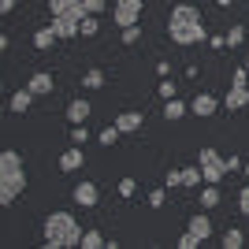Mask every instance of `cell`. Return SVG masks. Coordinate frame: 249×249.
<instances>
[{
    "label": "cell",
    "instance_id": "12",
    "mask_svg": "<svg viewBox=\"0 0 249 249\" xmlns=\"http://www.w3.org/2000/svg\"><path fill=\"white\" fill-rule=\"evenodd\" d=\"M89 115H93V104L86 101V97H74V101L67 104V119H71V123H86Z\"/></svg>",
    "mask_w": 249,
    "mask_h": 249
},
{
    "label": "cell",
    "instance_id": "25",
    "mask_svg": "<svg viewBox=\"0 0 249 249\" xmlns=\"http://www.w3.org/2000/svg\"><path fill=\"white\" fill-rule=\"evenodd\" d=\"M89 142V130H86V123H74L71 126V145H86Z\"/></svg>",
    "mask_w": 249,
    "mask_h": 249
},
{
    "label": "cell",
    "instance_id": "43",
    "mask_svg": "<svg viewBox=\"0 0 249 249\" xmlns=\"http://www.w3.org/2000/svg\"><path fill=\"white\" fill-rule=\"evenodd\" d=\"M246 67H249V56H246Z\"/></svg>",
    "mask_w": 249,
    "mask_h": 249
},
{
    "label": "cell",
    "instance_id": "9",
    "mask_svg": "<svg viewBox=\"0 0 249 249\" xmlns=\"http://www.w3.org/2000/svg\"><path fill=\"white\" fill-rule=\"evenodd\" d=\"M97 197H101V190H97V182H89V178H82L78 186H74V205H82V208H93Z\"/></svg>",
    "mask_w": 249,
    "mask_h": 249
},
{
    "label": "cell",
    "instance_id": "4",
    "mask_svg": "<svg viewBox=\"0 0 249 249\" xmlns=\"http://www.w3.org/2000/svg\"><path fill=\"white\" fill-rule=\"evenodd\" d=\"M197 164H201V175H205V182H216V186H219V178L227 175V160H223L216 149H201Z\"/></svg>",
    "mask_w": 249,
    "mask_h": 249
},
{
    "label": "cell",
    "instance_id": "32",
    "mask_svg": "<svg viewBox=\"0 0 249 249\" xmlns=\"http://www.w3.org/2000/svg\"><path fill=\"white\" fill-rule=\"evenodd\" d=\"M238 212H242V216L249 219V186H246V190L238 194Z\"/></svg>",
    "mask_w": 249,
    "mask_h": 249
},
{
    "label": "cell",
    "instance_id": "27",
    "mask_svg": "<svg viewBox=\"0 0 249 249\" xmlns=\"http://www.w3.org/2000/svg\"><path fill=\"white\" fill-rule=\"evenodd\" d=\"M97 30H101V22H97V15H86V19H82V37H93Z\"/></svg>",
    "mask_w": 249,
    "mask_h": 249
},
{
    "label": "cell",
    "instance_id": "40",
    "mask_svg": "<svg viewBox=\"0 0 249 249\" xmlns=\"http://www.w3.org/2000/svg\"><path fill=\"white\" fill-rule=\"evenodd\" d=\"M234 82H249V67H238V71H234Z\"/></svg>",
    "mask_w": 249,
    "mask_h": 249
},
{
    "label": "cell",
    "instance_id": "36",
    "mask_svg": "<svg viewBox=\"0 0 249 249\" xmlns=\"http://www.w3.org/2000/svg\"><path fill=\"white\" fill-rule=\"evenodd\" d=\"M242 167H246V160H242V156H234V153H231V156H227V171H242Z\"/></svg>",
    "mask_w": 249,
    "mask_h": 249
},
{
    "label": "cell",
    "instance_id": "18",
    "mask_svg": "<svg viewBox=\"0 0 249 249\" xmlns=\"http://www.w3.org/2000/svg\"><path fill=\"white\" fill-rule=\"evenodd\" d=\"M186 112H190V108H186L182 101H178V97H171V101L164 104V119H167V123H171V119H182Z\"/></svg>",
    "mask_w": 249,
    "mask_h": 249
},
{
    "label": "cell",
    "instance_id": "7",
    "mask_svg": "<svg viewBox=\"0 0 249 249\" xmlns=\"http://www.w3.org/2000/svg\"><path fill=\"white\" fill-rule=\"evenodd\" d=\"M223 104H227V112H238V108H246L249 104V82H231L227 97H223Z\"/></svg>",
    "mask_w": 249,
    "mask_h": 249
},
{
    "label": "cell",
    "instance_id": "6",
    "mask_svg": "<svg viewBox=\"0 0 249 249\" xmlns=\"http://www.w3.org/2000/svg\"><path fill=\"white\" fill-rule=\"evenodd\" d=\"M52 30H56L60 41L78 37V34H82V19H78V15H52Z\"/></svg>",
    "mask_w": 249,
    "mask_h": 249
},
{
    "label": "cell",
    "instance_id": "10",
    "mask_svg": "<svg viewBox=\"0 0 249 249\" xmlns=\"http://www.w3.org/2000/svg\"><path fill=\"white\" fill-rule=\"evenodd\" d=\"M82 164H86V156H82V145H71V149H63V156H60V171H82Z\"/></svg>",
    "mask_w": 249,
    "mask_h": 249
},
{
    "label": "cell",
    "instance_id": "16",
    "mask_svg": "<svg viewBox=\"0 0 249 249\" xmlns=\"http://www.w3.org/2000/svg\"><path fill=\"white\" fill-rule=\"evenodd\" d=\"M30 104H34V89H30V86H22V89H19V93H11V112H30Z\"/></svg>",
    "mask_w": 249,
    "mask_h": 249
},
{
    "label": "cell",
    "instance_id": "37",
    "mask_svg": "<svg viewBox=\"0 0 249 249\" xmlns=\"http://www.w3.org/2000/svg\"><path fill=\"white\" fill-rule=\"evenodd\" d=\"M208 45H212V49H223V45H227V37H223V34H212V37H208Z\"/></svg>",
    "mask_w": 249,
    "mask_h": 249
},
{
    "label": "cell",
    "instance_id": "30",
    "mask_svg": "<svg viewBox=\"0 0 249 249\" xmlns=\"http://www.w3.org/2000/svg\"><path fill=\"white\" fill-rule=\"evenodd\" d=\"M134 190H138L134 178H123V182H119V197H134Z\"/></svg>",
    "mask_w": 249,
    "mask_h": 249
},
{
    "label": "cell",
    "instance_id": "21",
    "mask_svg": "<svg viewBox=\"0 0 249 249\" xmlns=\"http://www.w3.org/2000/svg\"><path fill=\"white\" fill-rule=\"evenodd\" d=\"M82 86H86V89H101V86H104V71H101V67H89V71L82 74Z\"/></svg>",
    "mask_w": 249,
    "mask_h": 249
},
{
    "label": "cell",
    "instance_id": "34",
    "mask_svg": "<svg viewBox=\"0 0 249 249\" xmlns=\"http://www.w3.org/2000/svg\"><path fill=\"white\" fill-rule=\"evenodd\" d=\"M104 4H108V0H86V11H89V15H101Z\"/></svg>",
    "mask_w": 249,
    "mask_h": 249
},
{
    "label": "cell",
    "instance_id": "19",
    "mask_svg": "<svg viewBox=\"0 0 249 249\" xmlns=\"http://www.w3.org/2000/svg\"><path fill=\"white\" fill-rule=\"evenodd\" d=\"M216 205H219L216 182H205V186H201V208H216Z\"/></svg>",
    "mask_w": 249,
    "mask_h": 249
},
{
    "label": "cell",
    "instance_id": "15",
    "mask_svg": "<svg viewBox=\"0 0 249 249\" xmlns=\"http://www.w3.org/2000/svg\"><path fill=\"white\" fill-rule=\"evenodd\" d=\"M186 231H194V234H197L201 242L208 238V234H212V219L205 216V212H197V216H190V223H186Z\"/></svg>",
    "mask_w": 249,
    "mask_h": 249
},
{
    "label": "cell",
    "instance_id": "3",
    "mask_svg": "<svg viewBox=\"0 0 249 249\" xmlns=\"http://www.w3.org/2000/svg\"><path fill=\"white\" fill-rule=\"evenodd\" d=\"M26 190V171H22V156L15 149L0 153V205H11Z\"/></svg>",
    "mask_w": 249,
    "mask_h": 249
},
{
    "label": "cell",
    "instance_id": "35",
    "mask_svg": "<svg viewBox=\"0 0 249 249\" xmlns=\"http://www.w3.org/2000/svg\"><path fill=\"white\" fill-rule=\"evenodd\" d=\"M175 93H178V89H175V82H160V97H164V101H171Z\"/></svg>",
    "mask_w": 249,
    "mask_h": 249
},
{
    "label": "cell",
    "instance_id": "2",
    "mask_svg": "<svg viewBox=\"0 0 249 249\" xmlns=\"http://www.w3.org/2000/svg\"><path fill=\"white\" fill-rule=\"evenodd\" d=\"M45 246L49 249H71V246H82V227L71 212H52L45 219Z\"/></svg>",
    "mask_w": 249,
    "mask_h": 249
},
{
    "label": "cell",
    "instance_id": "41",
    "mask_svg": "<svg viewBox=\"0 0 249 249\" xmlns=\"http://www.w3.org/2000/svg\"><path fill=\"white\" fill-rule=\"evenodd\" d=\"M212 4H219V8H231V4H234V0H212Z\"/></svg>",
    "mask_w": 249,
    "mask_h": 249
},
{
    "label": "cell",
    "instance_id": "17",
    "mask_svg": "<svg viewBox=\"0 0 249 249\" xmlns=\"http://www.w3.org/2000/svg\"><path fill=\"white\" fill-rule=\"evenodd\" d=\"M52 41H60V37H56V30H52V22H49V26H41V30L34 34V49H41V52H49V49H52Z\"/></svg>",
    "mask_w": 249,
    "mask_h": 249
},
{
    "label": "cell",
    "instance_id": "28",
    "mask_svg": "<svg viewBox=\"0 0 249 249\" xmlns=\"http://www.w3.org/2000/svg\"><path fill=\"white\" fill-rule=\"evenodd\" d=\"M138 41H142V26L134 22V26H126V30H123V45H138Z\"/></svg>",
    "mask_w": 249,
    "mask_h": 249
},
{
    "label": "cell",
    "instance_id": "33",
    "mask_svg": "<svg viewBox=\"0 0 249 249\" xmlns=\"http://www.w3.org/2000/svg\"><path fill=\"white\" fill-rule=\"evenodd\" d=\"M197 234H194V231H186V234H182V238H178V246H182V249H194V246H197Z\"/></svg>",
    "mask_w": 249,
    "mask_h": 249
},
{
    "label": "cell",
    "instance_id": "5",
    "mask_svg": "<svg viewBox=\"0 0 249 249\" xmlns=\"http://www.w3.org/2000/svg\"><path fill=\"white\" fill-rule=\"evenodd\" d=\"M138 19H142V0H115V8H112V22L119 26V30L134 26Z\"/></svg>",
    "mask_w": 249,
    "mask_h": 249
},
{
    "label": "cell",
    "instance_id": "11",
    "mask_svg": "<svg viewBox=\"0 0 249 249\" xmlns=\"http://www.w3.org/2000/svg\"><path fill=\"white\" fill-rule=\"evenodd\" d=\"M216 108H219V101H216L212 93H197V97H194V104H190V112H194V115H201V119L216 115Z\"/></svg>",
    "mask_w": 249,
    "mask_h": 249
},
{
    "label": "cell",
    "instance_id": "24",
    "mask_svg": "<svg viewBox=\"0 0 249 249\" xmlns=\"http://www.w3.org/2000/svg\"><path fill=\"white\" fill-rule=\"evenodd\" d=\"M119 138H123V130H119V126H104L101 134H97V142H101V145H108V149H112L115 142H119Z\"/></svg>",
    "mask_w": 249,
    "mask_h": 249
},
{
    "label": "cell",
    "instance_id": "39",
    "mask_svg": "<svg viewBox=\"0 0 249 249\" xmlns=\"http://www.w3.org/2000/svg\"><path fill=\"white\" fill-rule=\"evenodd\" d=\"M15 4H19V0H0V11H4V15H11V11H15Z\"/></svg>",
    "mask_w": 249,
    "mask_h": 249
},
{
    "label": "cell",
    "instance_id": "14",
    "mask_svg": "<svg viewBox=\"0 0 249 249\" xmlns=\"http://www.w3.org/2000/svg\"><path fill=\"white\" fill-rule=\"evenodd\" d=\"M26 86L34 89V97H49L56 82H52V74H49V71H37V74H30V82H26Z\"/></svg>",
    "mask_w": 249,
    "mask_h": 249
},
{
    "label": "cell",
    "instance_id": "8",
    "mask_svg": "<svg viewBox=\"0 0 249 249\" xmlns=\"http://www.w3.org/2000/svg\"><path fill=\"white\" fill-rule=\"evenodd\" d=\"M49 11L52 15H78V19L89 15V11H86V0H49Z\"/></svg>",
    "mask_w": 249,
    "mask_h": 249
},
{
    "label": "cell",
    "instance_id": "29",
    "mask_svg": "<svg viewBox=\"0 0 249 249\" xmlns=\"http://www.w3.org/2000/svg\"><path fill=\"white\" fill-rule=\"evenodd\" d=\"M164 201H167V194H164V190H153V194L145 197V205H149V208H164Z\"/></svg>",
    "mask_w": 249,
    "mask_h": 249
},
{
    "label": "cell",
    "instance_id": "20",
    "mask_svg": "<svg viewBox=\"0 0 249 249\" xmlns=\"http://www.w3.org/2000/svg\"><path fill=\"white\" fill-rule=\"evenodd\" d=\"M182 186H205V175H201V164L197 167H182Z\"/></svg>",
    "mask_w": 249,
    "mask_h": 249
},
{
    "label": "cell",
    "instance_id": "23",
    "mask_svg": "<svg viewBox=\"0 0 249 249\" xmlns=\"http://www.w3.org/2000/svg\"><path fill=\"white\" fill-rule=\"evenodd\" d=\"M246 246V234H242L238 227H231L227 234H223V249H242Z\"/></svg>",
    "mask_w": 249,
    "mask_h": 249
},
{
    "label": "cell",
    "instance_id": "26",
    "mask_svg": "<svg viewBox=\"0 0 249 249\" xmlns=\"http://www.w3.org/2000/svg\"><path fill=\"white\" fill-rule=\"evenodd\" d=\"M223 37H227V45H231V49H238V45L246 41V30H242V26H231V30L223 34Z\"/></svg>",
    "mask_w": 249,
    "mask_h": 249
},
{
    "label": "cell",
    "instance_id": "31",
    "mask_svg": "<svg viewBox=\"0 0 249 249\" xmlns=\"http://www.w3.org/2000/svg\"><path fill=\"white\" fill-rule=\"evenodd\" d=\"M164 186L171 190V186H182V167H178V171H167L164 175Z\"/></svg>",
    "mask_w": 249,
    "mask_h": 249
},
{
    "label": "cell",
    "instance_id": "13",
    "mask_svg": "<svg viewBox=\"0 0 249 249\" xmlns=\"http://www.w3.org/2000/svg\"><path fill=\"white\" fill-rule=\"evenodd\" d=\"M142 123H145V115H142V112H119V115H115V126H119L123 134L142 130Z\"/></svg>",
    "mask_w": 249,
    "mask_h": 249
},
{
    "label": "cell",
    "instance_id": "38",
    "mask_svg": "<svg viewBox=\"0 0 249 249\" xmlns=\"http://www.w3.org/2000/svg\"><path fill=\"white\" fill-rule=\"evenodd\" d=\"M156 74H160V78H167V74H171V63L160 60V63H156Z\"/></svg>",
    "mask_w": 249,
    "mask_h": 249
},
{
    "label": "cell",
    "instance_id": "1",
    "mask_svg": "<svg viewBox=\"0 0 249 249\" xmlns=\"http://www.w3.org/2000/svg\"><path fill=\"white\" fill-rule=\"evenodd\" d=\"M167 34H171V41L175 45H197L205 41V22H201V11L194 8V4H175L171 8V15H167Z\"/></svg>",
    "mask_w": 249,
    "mask_h": 249
},
{
    "label": "cell",
    "instance_id": "22",
    "mask_svg": "<svg viewBox=\"0 0 249 249\" xmlns=\"http://www.w3.org/2000/svg\"><path fill=\"white\" fill-rule=\"evenodd\" d=\"M101 246H108L101 231H82V249H101Z\"/></svg>",
    "mask_w": 249,
    "mask_h": 249
},
{
    "label": "cell",
    "instance_id": "42",
    "mask_svg": "<svg viewBox=\"0 0 249 249\" xmlns=\"http://www.w3.org/2000/svg\"><path fill=\"white\" fill-rule=\"evenodd\" d=\"M242 175H246V178H249V160H246V167H242Z\"/></svg>",
    "mask_w": 249,
    "mask_h": 249
}]
</instances>
